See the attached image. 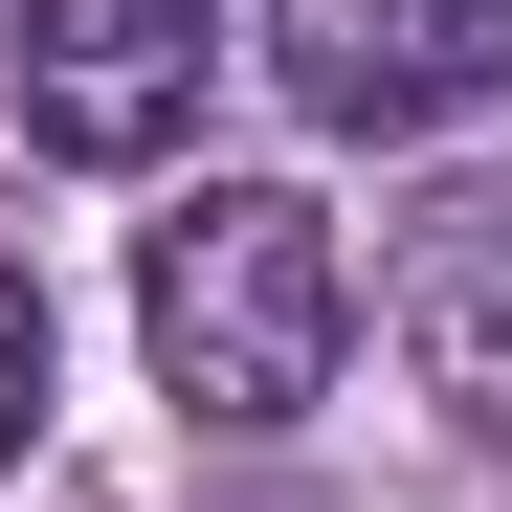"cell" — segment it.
<instances>
[{"label": "cell", "instance_id": "cell-1", "mask_svg": "<svg viewBox=\"0 0 512 512\" xmlns=\"http://www.w3.org/2000/svg\"><path fill=\"white\" fill-rule=\"evenodd\" d=\"M134 334H156V401L179 423H312L334 357H357V268H334V223L290 179H201L134 245Z\"/></svg>", "mask_w": 512, "mask_h": 512}, {"label": "cell", "instance_id": "cell-2", "mask_svg": "<svg viewBox=\"0 0 512 512\" xmlns=\"http://www.w3.org/2000/svg\"><path fill=\"white\" fill-rule=\"evenodd\" d=\"M268 90L312 134H468L512 90V0H268Z\"/></svg>", "mask_w": 512, "mask_h": 512}, {"label": "cell", "instance_id": "cell-3", "mask_svg": "<svg viewBox=\"0 0 512 512\" xmlns=\"http://www.w3.org/2000/svg\"><path fill=\"white\" fill-rule=\"evenodd\" d=\"M201 0H23V134L90 156V179H134V156L201 134Z\"/></svg>", "mask_w": 512, "mask_h": 512}, {"label": "cell", "instance_id": "cell-4", "mask_svg": "<svg viewBox=\"0 0 512 512\" xmlns=\"http://www.w3.org/2000/svg\"><path fill=\"white\" fill-rule=\"evenodd\" d=\"M379 334H401V379L468 446H512V201H423L379 245Z\"/></svg>", "mask_w": 512, "mask_h": 512}, {"label": "cell", "instance_id": "cell-5", "mask_svg": "<svg viewBox=\"0 0 512 512\" xmlns=\"http://www.w3.org/2000/svg\"><path fill=\"white\" fill-rule=\"evenodd\" d=\"M23 423H45V290L0 268V468H23Z\"/></svg>", "mask_w": 512, "mask_h": 512}]
</instances>
